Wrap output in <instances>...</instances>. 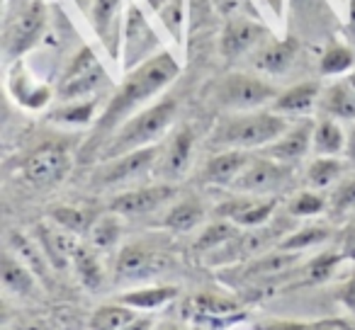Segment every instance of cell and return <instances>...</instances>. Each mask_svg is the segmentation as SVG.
Returning a JSON list of instances; mask_svg holds the SVG:
<instances>
[{
	"instance_id": "obj_6",
	"label": "cell",
	"mask_w": 355,
	"mask_h": 330,
	"mask_svg": "<svg viewBox=\"0 0 355 330\" xmlns=\"http://www.w3.org/2000/svg\"><path fill=\"white\" fill-rule=\"evenodd\" d=\"M161 158V146H148L141 151L124 153L112 161H103L93 173V185L98 187H119V185L134 183L146 173L156 170V163Z\"/></svg>"
},
{
	"instance_id": "obj_45",
	"label": "cell",
	"mask_w": 355,
	"mask_h": 330,
	"mask_svg": "<svg viewBox=\"0 0 355 330\" xmlns=\"http://www.w3.org/2000/svg\"><path fill=\"white\" fill-rule=\"evenodd\" d=\"M309 320H297V318H272L258 323L256 330H306Z\"/></svg>"
},
{
	"instance_id": "obj_48",
	"label": "cell",
	"mask_w": 355,
	"mask_h": 330,
	"mask_svg": "<svg viewBox=\"0 0 355 330\" xmlns=\"http://www.w3.org/2000/svg\"><path fill=\"white\" fill-rule=\"evenodd\" d=\"M343 158L348 161V165H353V168H355V122L350 124V129H348V141H345Z\"/></svg>"
},
{
	"instance_id": "obj_17",
	"label": "cell",
	"mask_w": 355,
	"mask_h": 330,
	"mask_svg": "<svg viewBox=\"0 0 355 330\" xmlns=\"http://www.w3.org/2000/svg\"><path fill=\"white\" fill-rule=\"evenodd\" d=\"M178 296H180V289L173 284H139L119 291L117 301L129 306V309H134L137 313L151 315L153 311H161L166 306H171Z\"/></svg>"
},
{
	"instance_id": "obj_20",
	"label": "cell",
	"mask_w": 355,
	"mask_h": 330,
	"mask_svg": "<svg viewBox=\"0 0 355 330\" xmlns=\"http://www.w3.org/2000/svg\"><path fill=\"white\" fill-rule=\"evenodd\" d=\"M251 151H219L205 163L202 180L207 185H217V187H232L234 180L243 173L248 163H251Z\"/></svg>"
},
{
	"instance_id": "obj_27",
	"label": "cell",
	"mask_w": 355,
	"mask_h": 330,
	"mask_svg": "<svg viewBox=\"0 0 355 330\" xmlns=\"http://www.w3.org/2000/svg\"><path fill=\"white\" fill-rule=\"evenodd\" d=\"M319 109L324 117H334L338 122H355V88L348 80H338V83L329 85L321 93Z\"/></svg>"
},
{
	"instance_id": "obj_24",
	"label": "cell",
	"mask_w": 355,
	"mask_h": 330,
	"mask_svg": "<svg viewBox=\"0 0 355 330\" xmlns=\"http://www.w3.org/2000/svg\"><path fill=\"white\" fill-rule=\"evenodd\" d=\"M205 204L195 197H188V199H178L173 202L171 207L166 209L161 219V226L168 228L171 233H190L195 228H200L205 223Z\"/></svg>"
},
{
	"instance_id": "obj_12",
	"label": "cell",
	"mask_w": 355,
	"mask_h": 330,
	"mask_svg": "<svg viewBox=\"0 0 355 330\" xmlns=\"http://www.w3.org/2000/svg\"><path fill=\"white\" fill-rule=\"evenodd\" d=\"M277 209L275 197H253V194H236L217 207V217L236 223L239 228H263L272 219Z\"/></svg>"
},
{
	"instance_id": "obj_49",
	"label": "cell",
	"mask_w": 355,
	"mask_h": 330,
	"mask_svg": "<svg viewBox=\"0 0 355 330\" xmlns=\"http://www.w3.org/2000/svg\"><path fill=\"white\" fill-rule=\"evenodd\" d=\"M340 301H343L348 309L355 311V275L348 279V284L343 286V291H340Z\"/></svg>"
},
{
	"instance_id": "obj_34",
	"label": "cell",
	"mask_w": 355,
	"mask_h": 330,
	"mask_svg": "<svg viewBox=\"0 0 355 330\" xmlns=\"http://www.w3.org/2000/svg\"><path fill=\"white\" fill-rule=\"evenodd\" d=\"M331 238V228L324 226V223H306V226H300L295 231H287L285 236L277 241L275 248L287 253H302L309 250V248H316L321 243H326Z\"/></svg>"
},
{
	"instance_id": "obj_43",
	"label": "cell",
	"mask_w": 355,
	"mask_h": 330,
	"mask_svg": "<svg viewBox=\"0 0 355 330\" xmlns=\"http://www.w3.org/2000/svg\"><path fill=\"white\" fill-rule=\"evenodd\" d=\"M331 209H334L336 214H343V212H350V209L355 207V175H350V178H345L343 183L336 187L334 197H331Z\"/></svg>"
},
{
	"instance_id": "obj_23",
	"label": "cell",
	"mask_w": 355,
	"mask_h": 330,
	"mask_svg": "<svg viewBox=\"0 0 355 330\" xmlns=\"http://www.w3.org/2000/svg\"><path fill=\"white\" fill-rule=\"evenodd\" d=\"M119 10L122 0H93V27L103 46L114 59L119 51Z\"/></svg>"
},
{
	"instance_id": "obj_51",
	"label": "cell",
	"mask_w": 355,
	"mask_h": 330,
	"mask_svg": "<svg viewBox=\"0 0 355 330\" xmlns=\"http://www.w3.org/2000/svg\"><path fill=\"white\" fill-rule=\"evenodd\" d=\"M345 80H348V83L355 88V71H350V75H348V78H345Z\"/></svg>"
},
{
	"instance_id": "obj_40",
	"label": "cell",
	"mask_w": 355,
	"mask_h": 330,
	"mask_svg": "<svg viewBox=\"0 0 355 330\" xmlns=\"http://www.w3.org/2000/svg\"><path fill=\"white\" fill-rule=\"evenodd\" d=\"M326 207H329V202H326V197L319 190H302L300 194H295V199L290 202L287 212H290V217H297V219H311V217L324 214Z\"/></svg>"
},
{
	"instance_id": "obj_35",
	"label": "cell",
	"mask_w": 355,
	"mask_h": 330,
	"mask_svg": "<svg viewBox=\"0 0 355 330\" xmlns=\"http://www.w3.org/2000/svg\"><path fill=\"white\" fill-rule=\"evenodd\" d=\"M137 311L129 306L119 304L117 299L112 304H103L90 313L88 318V330H122L127 323H132L137 318Z\"/></svg>"
},
{
	"instance_id": "obj_9",
	"label": "cell",
	"mask_w": 355,
	"mask_h": 330,
	"mask_svg": "<svg viewBox=\"0 0 355 330\" xmlns=\"http://www.w3.org/2000/svg\"><path fill=\"white\" fill-rule=\"evenodd\" d=\"M46 22H49V15H46V6L42 0H32L20 10V15L15 17V22L8 30V42H6V54L10 61H17L32 51L37 44L42 42L46 30Z\"/></svg>"
},
{
	"instance_id": "obj_41",
	"label": "cell",
	"mask_w": 355,
	"mask_h": 330,
	"mask_svg": "<svg viewBox=\"0 0 355 330\" xmlns=\"http://www.w3.org/2000/svg\"><path fill=\"white\" fill-rule=\"evenodd\" d=\"M161 22L168 27L178 42L183 39V25H185V0H166V6L158 8Z\"/></svg>"
},
{
	"instance_id": "obj_13",
	"label": "cell",
	"mask_w": 355,
	"mask_h": 330,
	"mask_svg": "<svg viewBox=\"0 0 355 330\" xmlns=\"http://www.w3.org/2000/svg\"><path fill=\"white\" fill-rule=\"evenodd\" d=\"M124 68L132 71L156 56V32L151 30L148 20L137 6L127 10V20H124Z\"/></svg>"
},
{
	"instance_id": "obj_30",
	"label": "cell",
	"mask_w": 355,
	"mask_h": 330,
	"mask_svg": "<svg viewBox=\"0 0 355 330\" xmlns=\"http://www.w3.org/2000/svg\"><path fill=\"white\" fill-rule=\"evenodd\" d=\"M348 161L345 158H331V156H314V161L306 165V187L309 190H326L331 185L340 183V178L345 175Z\"/></svg>"
},
{
	"instance_id": "obj_8",
	"label": "cell",
	"mask_w": 355,
	"mask_h": 330,
	"mask_svg": "<svg viewBox=\"0 0 355 330\" xmlns=\"http://www.w3.org/2000/svg\"><path fill=\"white\" fill-rule=\"evenodd\" d=\"M178 197V187L173 183H156V185H141V187L124 190L110 199V212L119 214L122 219H137L148 217L158 209L168 207Z\"/></svg>"
},
{
	"instance_id": "obj_22",
	"label": "cell",
	"mask_w": 355,
	"mask_h": 330,
	"mask_svg": "<svg viewBox=\"0 0 355 330\" xmlns=\"http://www.w3.org/2000/svg\"><path fill=\"white\" fill-rule=\"evenodd\" d=\"M37 243H40L42 253L46 255V260L51 262V267H66L71 265V255H73L76 246H78V241H76V236H71V233L61 231L59 226H54V223H42V226H37Z\"/></svg>"
},
{
	"instance_id": "obj_26",
	"label": "cell",
	"mask_w": 355,
	"mask_h": 330,
	"mask_svg": "<svg viewBox=\"0 0 355 330\" xmlns=\"http://www.w3.org/2000/svg\"><path fill=\"white\" fill-rule=\"evenodd\" d=\"M345 141H348V131L340 127L338 119L321 117L314 122V136H311V151H314V156L343 158Z\"/></svg>"
},
{
	"instance_id": "obj_4",
	"label": "cell",
	"mask_w": 355,
	"mask_h": 330,
	"mask_svg": "<svg viewBox=\"0 0 355 330\" xmlns=\"http://www.w3.org/2000/svg\"><path fill=\"white\" fill-rule=\"evenodd\" d=\"M280 90L270 80L261 78L256 73H229L214 88V100L222 109L232 112H256L266 109L275 102Z\"/></svg>"
},
{
	"instance_id": "obj_36",
	"label": "cell",
	"mask_w": 355,
	"mask_h": 330,
	"mask_svg": "<svg viewBox=\"0 0 355 330\" xmlns=\"http://www.w3.org/2000/svg\"><path fill=\"white\" fill-rule=\"evenodd\" d=\"M353 66H355V46L334 39L329 46H326L324 54H321L319 73L326 75V78H334V75L350 73Z\"/></svg>"
},
{
	"instance_id": "obj_33",
	"label": "cell",
	"mask_w": 355,
	"mask_h": 330,
	"mask_svg": "<svg viewBox=\"0 0 355 330\" xmlns=\"http://www.w3.org/2000/svg\"><path fill=\"white\" fill-rule=\"evenodd\" d=\"M122 233H124L122 217L114 212H107V214H103V217L95 219L93 228L88 231V246H93L98 253H107L119 246Z\"/></svg>"
},
{
	"instance_id": "obj_10",
	"label": "cell",
	"mask_w": 355,
	"mask_h": 330,
	"mask_svg": "<svg viewBox=\"0 0 355 330\" xmlns=\"http://www.w3.org/2000/svg\"><path fill=\"white\" fill-rule=\"evenodd\" d=\"M290 178V165L272 161L268 156H253L243 173L234 180L229 190L236 194H253V197H268V194L277 192Z\"/></svg>"
},
{
	"instance_id": "obj_37",
	"label": "cell",
	"mask_w": 355,
	"mask_h": 330,
	"mask_svg": "<svg viewBox=\"0 0 355 330\" xmlns=\"http://www.w3.org/2000/svg\"><path fill=\"white\" fill-rule=\"evenodd\" d=\"M236 236H239L236 223L227 221V219H217L214 223H207V226L200 231L198 241H195V248H198L200 253H214L227 246V243H232Z\"/></svg>"
},
{
	"instance_id": "obj_7",
	"label": "cell",
	"mask_w": 355,
	"mask_h": 330,
	"mask_svg": "<svg viewBox=\"0 0 355 330\" xmlns=\"http://www.w3.org/2000/svg\"><path fill=\"white\" fill-rule=\"evenodd\" d=\"M73 158L64 146L44 143L22 161V178L32 187H56L71 175Z\"/></svg>"
},
{
	"instance_id": "obj_14",
	"label": "cell",
	"mask_w": 355,
	"mask_h": 330,
	"mask_svg": "<svg viewBox=\"0 0 355 330\" xmlns=\"http://www.w3.org/2000/svg\"><path fill=\"white\" fill-rule=\"evenodd\" d=\"M268 30L261 22L246 20V17H234L227 22L222 32V39H219V51L227 61H236L241 56L258 51L263 46Z\"/></svg>"
},
{
	"instance_id": "obj_50",
	"label": "cell",
	"mask_w": 355,
	"mask_h": 330,
	"mask_svg": "<svg viewBox=\"0 0 355 330\" xmlns=\"http://www.w3.org/2000/svg\"><path fill=\"white\" fill-rule=\"evenodd\" d=\"M345 35H348V44L353 42V46H355V0H348V20H345Z\"/></svg>"
},
{
	"instance_id": "obj_15",
	"label": "cell",
	"mask_w": 355,
	"mask_h": 330,
	"mask_svg": "<svg viewBox=\"0 0 355 330\" xmlns=\"http://www.w3.org/2000/svg\"><path fill=\"white\" fill-rule=\"evenodd\" d=\"M311 136H314V122L311 119H300V122H292V127L277 141L263 148L261 153L292 168L295 163L306 158V153L311 151Z\"/></svg>"
},
{
	"instance_id": "obj_11",
	"label": "cell",
	"mask_w": 355,
	"mask_h": 330,
	"mask_svg": "<svg viewBox=\"0 0 355 330\" xmlns=\"http://www.w3.org/2000/svg\"><path fill=\"white\" fill-rule=\"evenodd\" d=\"M195 156V134L190 127H180L171 134L166 146H161V158L156 163V175L161 183L175 185L180 178H185L193 165Z\"/></svg>"
},
{
	"instance_id": "obj_28",
	"label": "cell",
	"mask_w": 355,
	"mask_h": 330,
	"mask_svg": "<svg viewBox=\"0 0 355 330\" xmlns=\"http://www.w3.org/2000/svg\"><path fill=\"white\" fill-rule=\"evenodd\" d=\"M100 100L98 98H85V100H69V102H59V107L49 114V119L61 127H90L98 122L100 117Z\"/></svg>"
},
{
	"instance_id": "obj_5",
	"label": "cell",
	"mask_w": 355,
	"mask_h": 330,
	"mask_svg": "<svg viewBox=\"0 0 355 330\" xmlns=\"http://www.w3.org/2000/svg\"><path fill=\"white\" fill-rule=\"evenodd\" d=\"M171 267L173 257L163 248H156L146 241H134L119 248L114 260V282L129 289L166 275Z\"/></svg>"
},
{
	"instance_id": "obj_16",
	"label": "cell",
	"mask_w": 355,
	"mask_h": 330,
	"mask_svg": "<svg viewBox=\"0 0 355 330\" xmlns=\"http://www.w3.org/2000/svg\"><path fill=\"white\" fill-rule=\"evenodd\" d=\"M297 54H300V42L287 37V39H270L253 51V68L266 75H285L295 66Z\"/></svg>"
},
{
	"instance_id": "obj_19",
	"label": "cell",
	"mask_w": 355,
	"mask_h": 330,
	"mask_svg": "<svg viewBox=\"0 0 355 330\" xmlns=\"http://www.w3.org/2000/svg\"><path fill=\"white\" fill-rule=\"evenodd\" d=\"M10 95L20 107L30 109V112H40V109L49 107V102L54 100V90L51 85L42 83V80L32 78L20 64L15 66V71L10 73Z\"/></svg>"
},
{
	"instance_id": "obj_32",
	"label": "cell",
	"mask_w": 355,
	"mask_h": 330,
	"mask_svg": "<svg viewBox=\"0 0 355 330\" xmlns=\"http://www.w3.org/2000/svg\"><path fill=\"white\" fill-rule=\"evenodd\" d=\"M8 250H12L17 257H20L22 262H25L27 267H30L32 272H35L37 277H40L42 282L49 279V270H51V262L46 260V255L42 253L40 243L35 241V238H27L25 233H10V248Z\"/></svg>"
},
{
	"instance_id": "obj_2",
	"label": "cell",
	"mask_w": 355,
	"mask_h": 330,
	"mask_svg": "<svg viewBox=\"0 0 355 330\" xmlns=\"http://www.w3.org/2000/svg\"><path fill=\"white\" fill-rule=\"evenodd\" d=\"M178 117V100L175 98H158L153 104L144 107L141 112H137L132 119L122 124L112 136L107 138L103 148L98 153V163L112 161L124 153L141 151L148 146H158L161 138L171 131L173 122Z\"/></svg>"
},
{
	"instance_id": "obj_29",
	"label": "cell",
	"mask_w": 355,
	"mask_h": 330,
	"mask_svg": "<svg viewBox=\"0 0 355 330\" xmlns=\"http://www.w3.org/2000/svg\"><path fill=\"white\" fill-rule=\"evenodd\" d=\"M95 219L98 214L85 207H76V204H56L49 209V221L71 236H88Z\"/></svg>"
},
{
	"instance_id": "obj_21",
	"label": "cell",
	"mask_w": 355,
	"mask_h": 330,
	"mask_svg": "<svg viewBox=\"0 0 355 330\" xmlns=\"http://www.w3.org/2000/svg\"><path fill=\"white\" fill-rule=\"evenodd\" d=\"M71 267L76 272V279L80 282L85 291L90 294H98V291L105 289V282H107V272H105V265L100 260V253L95 250L88 243H78L71 255Z\"/></svg>"
},
{
	"instance_id": "obj_42",
	"label": "cell",
	"mask_w": 355,
	"mask_h": 330,
	"mask_svg": "<svg viewBox=\"0 0 355 330\" xmlns=\"http://www.w3.org/2000/svg\"><path fill=\"white\" fill-rule=\"evenodd\" d=\"M95 66H98V59H95L93 51H90L88 46H83V49L76 51V54L71 56V61H69V64H66L64 73H61L59 83H61V80H71V78H76V75L85 73V71L95 68Z\"/></svg>"
},
{
	"instance_id": "obj_44",
	"label": "cell",
	"mask_w": 355,
	"mask_h": 330,
	"mask_svg": "<svg viewBox=\"0 0 355 330\" xmlns=\"http://www.w3.org/2000/svg\"><path fill=\"white\" fill-rule=\"evenodd\" d=\"M306 330H355V323L343 315H331V318H314L306 323Z\"/></svg>"
},
{
	"instance_id": "obj_46",
	"label": "cell",
	"mask_w": 355,
	"mask_h": 330,
	"mask_svg": "<svg viewBox=\"0 0 355 330\" xmlns=\"http://www.w3.org/2000/svg\"><path fill=\"white\" fill-rule=\"evenodd\" d=\"M340 255H343L345 260L355 262V226L348 228V233L343 236V243H340Z\"/></svg>"
},
{
	"instance_id": "obj_39",
	"label": "cell",
	"mask_w": 355,
	"mask_h": 330,
	"mask_svg": "<svg viewBox=\"0 0 355 330\" xmlns=\"http://www.w3.org/2000/svg\"><path fill=\"white\" fill-rule=\"evenodd\" d=\"M297 260H300V253H287V250L275 248L272 253H268V255L258 257L256 262H251V267L246 270V275H251V277L275 275V272H282V270H287V267H292Z\"/></svg>"
},
{
	"instance_id": "obj_18",
	"label": "cell",
	"mask_w": 355,
	"mask_h": 330,
	"mask_svg": "<svg viewBox=\"0 0 355 330\" xmlns=\"http://www.w3.org/2000/svg\"><path fill=\"white\" fill-rule=\"evenodd\" d=\"M321 85L316 80H304V83H297L292 88L282 90L275 98V102L270 104L272 112L282 114L287 119H300L306 117L314 107H319L321 102Z\"/></svg>"
},
{
	"instance_id": "obj_38",
	"label": "cell",
	"mask_w": 355,
	"mask_h": 330,
	"mask_svg": "<svg viewBox=\"0 0 355 330\" xmlns=\"http://www.w3.org/2000/svg\"><path fill=\"white\" fill-rule=\"evenodd\" d=\"M345 257L340 255V250H324L314 257V260L306 265L304 272V282L306 284H324L326 279L334 277V272L338 270V265Z\"/></svg>"
},
{
	"instance_id": "obj_31",
	"label": "cell",
	"mask_w": 355,
	"mask_h": 330,
	"mask_svg": "<svg viewBox=\"0 0 355 330\" xmlns=\"http://www.w3.org/2000/svg\"><path fill=\"white\" fill-rule=\"evenodd\" d=\"M107 75H105L103 66H95V68L85 71V73L76 75L71 80H61L59 88H56V98L59 102H69V100H85V98H95L100 88L105 85Z\"/></svg>"
},
{
	"instance_id": "obj_25",
	"label": "cell",
	"mask_w": 355,
	"mask_h": 330,
	"mask_svg": "<svg viewBox=\"0 0 355 330\" xmlns=\"http://www.w3.org/2000/svg\"><path fill=\"white\" fill-rule=\"evenodd\" d=\"M0 279L10 294L15 296H32L37 291V282L40 277L20 260L12 250L3 253V260H0Z\"/></svg>"
},
{
	"instance_id": "obj_3",
	"label": "cell",
	"mask_w": 355,
	"mask_h": 330,
	"mask_svg": "<svg viewBox=\"0 0 355 330\" xmlns=\"http://www.w3.org/2000/svg\"><path fill=\"white\" fill-rule=\"evenodd\" d=\"M292 127V119L272 112H232L217 124L212 134V146L219 151H263Z\"/></svg>"
},
{
	"instance_id": "obj_1",
	"label": "cell",
	"mask_w": 355,
	"mask_h": 330,
	"mask_svg": "<svg viewBox=\"0 0 355 330\" xmlns=\"http://www.w3.org/2000/svg\"><path fill=\"white\" fill-rule=\"evenodd\" d=\"M180 75V64L171 51H158L141 66L127 71L124 80L119 88L114 90L112 98L105 102L103 112H100L98 122L93 124V134L85 141L83 151H80V161H98L100 148L107 143V138L122 127L127 119H132L144 107L156 102L161 98L163 90Z\"/></svg>"
},
{
	"instance_id": "obj_47",
	"label": "cell",
	"mask_w": 355,
	"mask_h": 330,
	"mask_svg": "<svg viewBox=\"0 0 355 330\" xmlns=\"http://www.w3.org/2000/svg\"><path fill=\"white\" fill-rule=\"evenodd\" d=\"M122 330H153V318L148 313H139L132 323H127Z\"/></svg>"
}]
</instances>
